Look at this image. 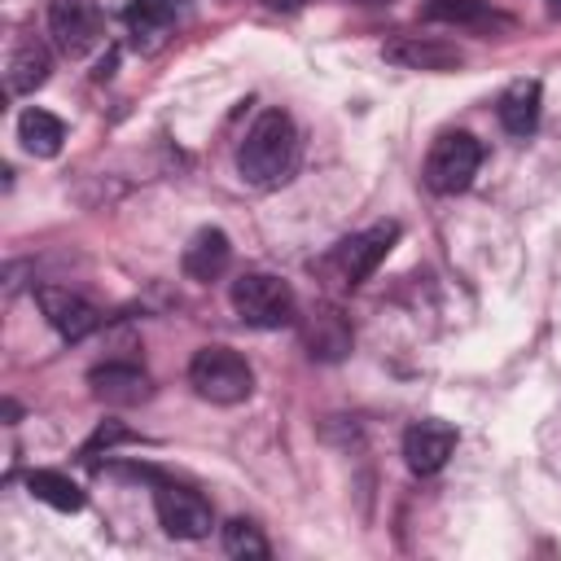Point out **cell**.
I'll list each match as a JSON object with an SVG mask.
<instances>
[{"label":"cell","instance_id":"obj_11","mask_svg":"<svg viewBox=\"0 0 561 561\" xmlns=\"http://www.w3.org/2000/svg\"><path fill=\"white\" fill-rule=\"evenodd\" d=\"M456 451V425L447 421H416L403 434V460L412 473H438Z\"/></svg>","mask_w":561,"mask_h":561},{"label":"cell","instance_id":"obj_14","mask_svg":"<svg viewBox=\"0 0 561 561\" xmlns=\"http://www.w3.org/2000/svg\"><path fill=\"white\" fill-rule=\"evenodd\" d=\"M53 70V57H48V44L44 39H18L13 53H9V66H4V83L13 96H26L35 92Z\"/></svg>","mask_w":561,"mask_h":561},{"label":"cell","instance_id":"obj_15","mask_svg":"<svg viewBox=\"0 0 561 561\" xmlns=\"http://www.w3.org/2000/svg\"><path fill=\"white\" fill-rule=\"evenodd\" d=\"M539 105H543V92L535 79H517L504 96H500V123L504 131L513 136H530L539 127Z\"/></svg>","mask_w":561,"mask_h":561},{"label":"cell","instance_id":"obj_12","mask_svg":"<svg viewBox=\"0 0 561 561\" xmlns=\"http://www.w3.org/2000/svg\"><path fill=\"white\" fill-rule=\"evenodd\" d=\"M425 18L430 22H451V26H465V31H486V35L513 31V18L500 13L491 0H434V4H425Z\"/></svg>","mask_w":561,"mask_h":561},{"label":"cell","instance_id":"obj_19","mask_svg":"<svg viewBox=\"0 0 561 561\" xmlns=\"http://www.w3.org/2000/svg\"><path fill=\"white\" fill-rule=\"evenodd\" d=\"M307 342H311V355H320V359H337V355L351 351V329L342 324L337 311H324V316H320V329H311Z\"/></svg>","mask_w":561,"mask_h":561},{"label":"cell","instance_id":"obj_17","mask_svg":"<svg viewBox=\"0 0 561 561\" xmlns=\"http://www.w3.org/2000/svg\"><path fill=\"white\" fill-rule=\"evenodd\" d=\"M26 491L35 500H44L48 508H57V513H79L83 508V491L66 473H53V469H31L26 473Z\"/></svg>","mask_w":561,"mask_h":561},{"label":"cell","instance_id":"obj_7","mask_svg":"<svg viewBox=\"0 0 561 561\" xmlns=\"http://www.w3.org/2000/svg\"><path fill=\"white\" fill-rule=\"evenodd\" d=\"M35 302L44 311V320L66 337V342H83L92 329H101V311L75 294V289H61V285H39L35 289Z\"/></svg>","mask_w":561,"mask_h":561},{"label":"cell","instance_id":"obj_6","mask_svg":"<svg viewBox=\"0 0 561 561\" xmlns=\"http://www.w3.org/2000/svg\"><path fill=\"white\" fill-rule=\"evenodd\" d=\"M48 31L66 57H83L88 48H96L105 22L96 0H48Z\"/></svg>","mask_w":561,"mask_h":561},{"label":"cell","instance_id":"obj_5","mask_svg":"<svg viewBox=\"0 0 561 561\" xmlns=\"http://www.w3.org/2000/svg\"><path fill=\"white\" fill-rule=\"evenodd\" d=\"M153 513H158V522H162V530H167L171 539H206L210 526H215L210 504H206L197 491L171 486V482H158V491H153Z\"/></svg>","mask_w":561,"mask_h":561},{"label":"cell","instance_id":"obj_2","mask_svg":"<svg viewBox=\"0 0 561 561\" xmlns=\"http://www.w3.org/2000/svg\"><path fill=\"white\" fill-rule=\"evenodd\" d=\"M228 302L237 311L241 324L250 329H285L298 320V298L289 289V280L272 276V272H245L232 280Z\"/></svg>","mask_w":561,"mask_h":561},{"label":"cell","instance_id":"obj_3","mask_svg":"<svg viewBox=\"0 0 561 561\" xmlns=\"http://www.w3.org/2000/svg\"><path fill=\"white\" fill-rule=\"evenodd\" d=\"M188 386H193L202 399L232 408V403H245V399H250V390H254V368H250L237 351H228V346H202V351H193V359H188Z\"/></svg>","mask_w":561,"mask_h":561},{"label":"cell","instance_id":"obj_20","mask_svg":"<svg viewBox=\"0 0 561 561\" xmlns=\"http://www.w3.org/2000/svg\"><path fill=\"white\" fill-rule=\"evenodd\" d=\"M123 18H127V26L136 31V39H140V35H162L167 22H171V0H127Z\"/></svg>","mask_w":561,"mask_h":561},{"label":"cell","instance_id":"obj_1","mask_svg":"<svg viewBox=\"0 0 561 561\" xmlns=\"http://www.w3.org/2000/svg\"><path fill=\"white\" fill-rule=\"evenodd\" d=\"M294 167H298V127H294V118L285 110H263L250 123V131L237 149L241 180L254 184V188H276L294 175Z\"/></svg>","mask_w":561,"mask_h":561},{"label":"cell","instance_id":"obj_9","mask_svg":"<svg viewBox=\"0 0 561 561\" xmlns=\"http://www.w3.org/2000/svg\"><path fill=\"white\" fill-rule=\"evenodd\" d=\"M394 241H399V224H373V228L355 232L351 241H342V250H337L342 280L346 285H364L377 272V263L394 250Z\"/></svg>","mask_w":561,"mask_h":561},{"label":"cell","instance_id":"obj_4","mask_svg":"<svg viewBox=\"0 0 561 561\" xmlns=\"http://www.w3.org/2000/svg\"><path fill=\"white\" fill-rule=\"evenodd\" d=\"M482 145L469 131H443L425 153V184L434 193H465L478 175Z\"/></svg>","mask_w":561,"mask_h":561},{"label":"cell","instance_id":"obj_16","mask_svg":"<svg viewBox=\"0 0 561 561\" xmlns=\"http://www.w3.org/2000/svg\"><path fill=\"white\" fill-rule=\"evenodd\" d=\"M18 140H22V149L35 153V158H57V153H61V140H66V127H61L57 114L31 105V110L18 114Z\"/></svg>","mask_w":561,"mask_h":561},{"label":"cell","instance_id":"obj_8","mask_svg":"<svg viewBox=\"0 0 561 561\" xmlns=\"http://www.w3.org/2000/svg\"><path fill=\"white\" fill-rule=\"evenodd\" d=\"M381 57L399 70H430V75H447L465 66V53L447 39H430V35H399L390 44H381Z\"/></svg>","mask_w":561,"mask_h":561},{"label":"cell","instance_id":"obj_21","mask_svg":"<svg viewBox=\"0 0 561 561\" xmlns=\"http://www.w3.org/2000/svg\"><path fill=\"white\" fill-rule=\"evenodd\" d=\"M131 438H136V434H131L127 425H118V421H105V425H101V430L88 438V447H83V451L92 456V451H101V447H114V443H131Z\"/></svg>","mask_w":561,"mask_h":561},{"label":"cell","instance_id":"obj_23","mask_svg":"<svg viewBox=\"0 0 561 561\" xmlns=\"http://www.w3.org/2000/svg\"><path fill=\"white\" fill-rule=\"evenodd\" d=\"M364 4H373V0H364Z\"/></svg>","mask_w":561,"mask_h":561},{"label":"cell","instance_id":"obj_10","mask_svg":"<svg viewBox=\"0 0 561 561\" xmlns=\"http://www.w3.org/2000/svg\"><path fill=\"white\" fill-rule=\"evenodd\" d=\"M88 386L110 408H131V403H145L153 394L149 373L140 364H131V359H105V364H96L88 373Z\"/></svg>","mask_w":561,"mask_h":561},{"label":"cell","instance_id":"obj_13","mask_svg":"<svg viewBox=\"0 0 561 561\" xmlns=\"http://www.w3.org/2000/svg\"><path fill=\"white\" fill-rule=\"evenodd\" d=\"M228 263H232V245H228V232H219V228L193 232V241L180 254V267L193 280H215V276L228 272Z\"/></svg>","mask_w":561,"mask_h":561},{"label":"cell","instance_id":"obj_22","mask_svg":"<svg viewBox=\"0 0 561 561\" xmlns=\"http://www.w3.org/2000/svg\"><path fill=\"white\" fill-rule=\"evenodd\" d=\"M263 4H267V9H276V13H298L307 0H263Z\"/></svg>","mask_w":561,"mask_h":561},{"label":"cell","instance_id":"obj_18","mask_svg":"<svg viewBox=\"0 0 561 561\" xmlns=\"http://www.w3.org/2000/svg\"><path fill=\"white\" fill-rule=\"evenodd\" d=\"M219 539H224L228 557H241V561H263L267 557V539H263V530L250 517H232Z\"/></svg>","mask_w":561,"mask_h":561}]
</instances>
